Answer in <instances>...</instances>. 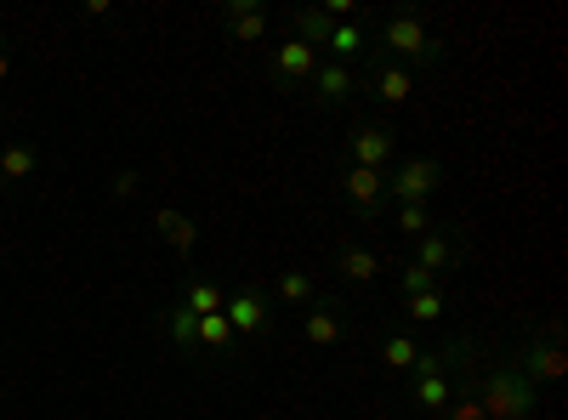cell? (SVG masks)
I'll return each instance as SVG.
<instances>
[{"mask_svg":"<svg viewBox=\"0 0 568 420\" xmlns=\"http://www.w3.org/2000/svg\"><path fill=\"white\" fill-rule=\"evenodd\" d=\"M137 188H142V182H137V171H120L108 193H114V199H137Z\"/></svg>","mask_w":568,"mask_h":420,"instance_id":"cell-28","label":"cell"},{"mask_svg":"<svg viewBox=\"0 0 568 420\" xmlns=\"http://www.w3.org/2000/svg\"><path fill=\"white\" fill-rule=\"evenodd\" d=\"M557 335H563V330H557V318H546V324H540V330H529L523 341H517V352H512V364L523 369L534 386H540V381H557V375L568 369L563 341H557Z\"/></svg>","mask_w":568,"mask_h":420,"instance_id":"cell-2","label":"cell"},{"mask_svg":"<svg viewBox=\"0 0 568 420\" xmlns=\"http://www.w3.org/2000/svg\"><path fill=\"white\" fill-rule=\"evenodd\" d=\"M279 296L290 301V307H307V301H313V279H307V273H296V267H290V273H279Z\"/></svg>","mask_w":568,"mask_h":420,"instance_id":"cell-25","label":"cell"},{"mask_svg":"<svg viewBox=\"0 0 568 420\" xmlns=\"http://www.w3.org/2000/svg\"><path fill=\"white\" fill-rule=\"evenodd\" d=\"M324 46H330V63H347V69H353V63H358V52L370 46V35H364L358 23H336V29H330V40H324Z\"/></svg>","mask_w":568,"mask_h":420,"instance_id":"cell-16","label":"cell"},{"mask_svg":"<svg viewBox=\"0 0 568 420\" xmlns=\"http://www.w3.org/2000/svg\"><path fill=\"white\" fill-rule=\"evenodd\" d=\"M409 262L426 267L432 279L444 284V273H455V267L466 262V245L455 239V233H421V239H415V256H409Z\"/></svg>","mask_w":568,"mask_h":420,"instance_id":"cell-8","label":"cell"},{"mask_svg":"<svg viewBox=\"0 0 568 420\" xmlns=\"http://www.w3.org/2000/svg\"><path fill=\"white\" fill-rule=\"evenodd\" d=\"M336 267H341V279H353V284H370L375 273H381V256H375L370 245H341Z\"/></svg>","mask_w":568,"mask_h":420,"instance_id":"cell-15","label":"cell"},{"mask_svg":"<svg viewBox=\"0 0 568 420\" xmlns=\"http://www.w3.org/2000/svg\"><path fill=\"white\" fill-rule=\"evenodd\" d=\"M154 228H160V239H165L171 250H177V256H194V245H199V228L188 222V216H182V210L160 205V210H154Z\"/></svg>","mask_w":568,"mask_h":420,"instance_id":"cell-12","label":"cell"},{"mask_svg":"<svg viewBox=\"0 0 568 420\" xmlns=\"http://www.w3.org/2000/svg\"><path fill=\"white\" fill-rule=\"evenodd\" d=\"M222 12H228V29H233V40H239V46H262V40H267L262 0H228Z\"/></svg>","mask_w":568,"mask_h":420,"instance_id":"cell-10","label":"cell"},{"mask_svg":"<svg viewBox=\"0 0 568 420\" xmlns=\"http://www.w3.org/2000/svg\"><path fill=\"white\" fill-rule=\"evenodd\" d=\"M489 364V358H483ZM466 392L483 403L489 420H534L540 415V386L512 364V358H495L489 369H466Z\"/></svg>","mask_w":568,"mask_h":420,"instance_id":"cell-1","label":"cell"},{"mask_svg":"<svg viewBox=\"0 0 568 420\" xmlns=\"http://www.w3.org/2000/svg\"><path fill=\"white\" fill-rule=\"evenodd\" d=\"M165 335H171V347L194 352V347H199V318L177 301V307H165Z\"/></svg>","mask_w":568,"mask_h":420,"instance_id":"cell-19","label":"cell"},{"mask_svg":"<svg viewBox=\"0 0 568 420\" xmlns=\"http://www.w3.org/2000/svg\"><path fill=\"white\" fill-rule=\"evenodd\" d=\"M341 193L353 199V210L364 222H375L387 210V171H364V165H347L341 171Z\"/></svg>","mask_w":568,"mask_h":420,"instance_id":"cell-7","label":"cell"},{"mask_svg":"<svg viewBox=\"0 0 568 420\" xmlns=\"http://www.w3.org/2000/svg\"><path fill=\"white\" fill-rule=\"evenodd\" d=\"M381 46H387V57H415L426 69L444 63V46L426 35V23L415 18V12H392V18L381 23Z\"/></svg>","mask_w":568,"mask_h":420,"instance_id":"cell-3","label":"cell"},{"mask_svg":"<svg viewBox=\"0 0 568 420\" xmlns=\"http://www.w3.org/2000/svg\"><path fill=\"white\" fill-rule=\"evenodd\" d=\"M421 290H438V279H432L426 267L404 262V267H398V301H404V296H421Z\"/></svg>","mask_w":568,"mask_h":420,"instance_id":"cell-26","label":"cell"},{"mask_svg":"<svg viewBox=\"0 0 568 420\" xmlns=\"http://www.w3.org/2000/svg\"><path fill=\"white\" fill-rule=\"evenodd\" d=\"M404 318L438 324V318H444V284H438V290H421V296H404Z\"/></svg>","mask_w":568,"mask_h":420,"instance_id":"cell-22","label":"cell"},{"mask_svg":"<svg viewBox=\"0 0 568 420\" xmlns=\"http://www.w3.org/2000/svg\"><path fill=\"white\" fill-rule=\"evenodd\" d=\"M438 188H444V165L426 154L398 159V171L387 176V199H398V205H426Z\"/></svg>","mask_w":568,"mask_h":420,"instance_id":"cell-4","label":"cell"},{"mask_svg":"<svg viewBox=\"0 0 568 420\" xmlns=\"http://www.w3.org/2000/svg\"><path fill=\"white\" fill-rule=\"evenodd\" d=\"M273 63H279V80H284V86H307V80H313V69H319V52L290 35L279 46V57H273Z\"/></svg>","mask_w":568,"mask_h":420,"instance_id":"cell-11","label":"cell"},{"mask_svg":"<svg viewBox=\"0 0 568 420\" xmlns=\"http://www.w3.org/2000/svg\"><path fill=\"white\" fill-rule=\"evenodd\" d=\"M415 358H421V347H415L409 335H387V341H381V364H387L392 375H409Z\"/></svg>","mask_w":568,"mask_h":420,"instance_id":"cell-20","label":"cell"},{"mask_svg":"<svg viewBox=\"0 0 568 420\" xmlns=\"http://www.w3.org/2000/svg\"><path fill=\"white\" fill-rule=\"evenodd\" d=\"M199 347H211V352H222V358H233V352H239V335H233V324L222 313H211V318H199Z\"/></svg>","mask_w":568,"mask_h":420,"instance_id":"cell-18","label":"cell"},{"mask_svg":"<svg viewBox=\"0 0 568 420\" xmlns=\"http://www.w3.org/2000/svg\"><path fill=\"white\" fill-rule=\"evenodd\" d=\"M29 171H35V148H23V142L0 148V182H23Z\"/></svg>","mask_w":568,"mask_h":420,"instance_id":"cell-23","label":"cell"},{"mask_svg":"<svg viewBox=\"0 0 568 420\" xmlns=\"http://www.w3.org/2000/svg\"><path fill=\"white\" fill-rule=\"evenodd\" d=\"M222 318L233 324V335H273L279 330V318H273V307L262 301L256 284H239V290L222 301Z\"/></svg>","mask_w":568,"mask_h":420,"instance_id":"cell-5","label":"cell"},{"mask_svg":"<svg viewBox=\"0 0 568 420\" xmlns=\"http://www.w3.org/2000/svg\"><path fill=\"white\" fill-rule=\"evenodd\" d=\"M290 29H296V40H302V46H313V52H319L336 23L324 18V12H313V6H296V12H290Z\"/></svg>","mask_w":568,"mask_h":420,"instance_id":"cell-17","label":"cell"},{"mask_svg":"<svg viewBox=\"0 0 568 420\" xmlns=\"http://www.w3.org/2000/svg\"><path fill=\"white\" fill-rule=\"evenodd\" d=\"M307 86H313V103H324V108H341V103H353L358 74L347 69V63H319Z\"/></svg>","mask_w":568,"mask_h":420,"instance_id":"cell-9","label":"cell"},{"mask_svg":"<svg viewBox=\"0 0 568 420\" xmlns=\"http://www.w3.org/2000/svg\"><path fill=\"white\" fill-rule=\"evenodd\" d=\"M438 420H489V415H483V403L472 392H461V398H449V409Z\"/></svg>","mask_w":568,"mask_h":420,"instance_id":"cell-27","label":"cell"},{"mask_svg":"<svg viewBox=\"0 0 568 420\" xmlns=\"http://www.w3.org/2000/svg\"><path fill=\"white\" fill-rule=\"evenodd\" d=\"M375 97H381L387 108H404L409 97H415V80H409V69H398L392 57H381V63H375Z\"/></svg>","mask_w":568,"mask_h":420,"instance_id":"cell-13","label":"cell"},{"mask_svg":"<svg viewBox=\"0 0 568 420\" xmlns=\"http://www.w3.org/2000/svg\"><path fill=\"white\" fill-rule=\"evenodd\" d=\"M182 307L194 318H211V313H222V290H216L211 279H188V296H182Z\"/></svg>","mask_w":568,"mask_h":420,"instance_id":"cell-21","label":"cell"},{"mask_svg":"<svg viewBox=\"0 0 568 420\" xmlns=\"http://www.w3.org/2000/svg\"><path fill=\"white\" fill-rule=\"evenodd\" d=\"M392 228L404 233V239H421V233H432V210L426 205H398L392 210Z\"/></svg>","mask_w":568,"mask_h":420,"instance_id":"cell-24","label":"cell"},{"mask_svg":"<svg viewBox=\"0 0 568 420\" xmlns=\"http://www.w3.org/2000/svg\"><path fill=\"white\" fill-rule=\"evenodd\" d=\"M347 159H353V165H364V171H387L392 159H398V137H392L387 125L358 120L353 131H347Z\"/></svg>","mask_w":568,"mask_h":420,"instance_id":"cell-6","label":"cell"},{"mask_svg":"<svg viewBox=\"0 0 568 420\" xmlns=\"http://www.w3.org/2000/svg\"><path fill=\"white\" fill-rule=\"evenodd\" d=\"M341 341V313L330 301H307V347H336Z\"/></svg>","mask_w":568,"mask_h":420,"instance_id":"cell-14","label":"cell"},{"mask_svg":"<svg viewBox=\"0 0 568 420\" xmlns=\"http://www.w3.org/2000/svg\"><path fill=\"white\" fill-rule=\"evenodd\" d=\"M6 74H12V57H6V52H0V80H6Z\"/></svg>","mask_w":568,"mask_h":420,"instance_id":"cell-29","label":"cell"}]
</instances>
